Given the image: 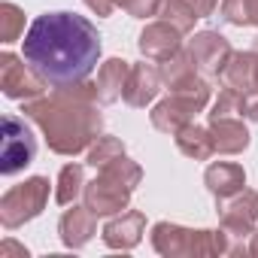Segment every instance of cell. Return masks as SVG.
Masks as SVG:
<instances>
[{
    "instance_id": "obj_30",
    "label": "cell",
    "mask_w": 258,
    "mask_h": 258,
    "mask_svg": "<svg viewBox=\"0 0 258 258\" xmlns=\"http://www.w3.org/2000/svg\"><path fill=\"white\" fill-rule=\"evenodd\" d=\"M82 4L94 13V16H100V19H106L115 7H121V0H82Z\"/></svg>"
},
{
    "instance_id": "obj_29",
    "label": "cell",
    "mask_w": 258,
    "mask_h": 258,
    "mask_svg": "<svg viewBox=\"0 0 258 258\" xmlns=\"http://www.w3.org/2000/svg\"><path fill=\"white\" fill-rule=\"evenodd\" d=\"M240 109H243V118H249V121H255V124H258V85H255V88H249V91L243 94Z\"/></svg>"
},
{
    "instance_id": "obj_25",
    "label": "cell",
    "mask_w": 258,
    "mask_h": 258,
    "mask_svg": "<svg viewBox=\"0 0 258 258\" xmlns=\"http://www.w3.org/2000/svg\"><path fill=\"white\" fill-rule=\"evenodd\" d=\"M25 34V13L16 4H0V40L4 43H16Z\"/></svg>"
},
{
    "instance_id": "obj_14",
    "label": "cell",
    "mask_w": 258,
    "mask_h": 258,
    "mask_svg": "<svg viewBox=\"0 0 258 258\" xmlns=\"http://www.w3.org/2000/svg\"><path fill=\"white\" fill-rule=\"evenodd\" d=\"M210 137H213V149L219 155H240L252 143V134H249V127L243 124V115L210 118Z\"/></svg>"
},
{
    "instance_id": "obj_8",
    "label": "cell",
    "mask_w": 258,
    "mask_h": 258,
    "mask_svg": "<svg viewBox=\"0 0 258 258\" xmlns=\"http://www.w3.org/2000/svg\"><path fill=\"white\" fill-rule=\"evenodd\" d=\"M216 210H219V225H222L234 240L252 237L255 222H258V191L240 188L237 195L216 198Z\"/></svg>"
},
{
    "instance_id": "obj_15",
    "label": "cell",
    "mask_w": 258,
    "mask_h": 258,
    "mask_svg": "<svg viewBox=\"0 0 258 258\" xmlns=\"http://www.w3.org/2000/svg\"><path fill=\"white\" fill-rule=\"evenodd\" d=\"M58 234H61V243L67 249H82L97 234V216L88 207L73 204V210H64V216L58 222Z\"/></svg>"
},
{
    "instance_id": "obj_2",
    "label": "cell",
    "mask_w": 258,
    "mask_h": 258,
    "mask_svg": "<svg viewBox=\"0 0 258 258\" xmlns=\"http://www.w3.org/2000/svg\"><path fill=\"white\" fill-rule=\"evenodd\" d=\"M97 82L85 79L73 85H58L49 94L25 100L22 112L43 131L46 146L55 155L73 158L91 149L103 131V115L97 112Z\"/></svg>"
},
{
    "instance_id": "obj_5",
    "label": "cell",
    "mask_w": 258,
    "mask_h": 258,
    "mask_svg": "<svg viewBox=\"0 0 258 258\" xmlns=\"http://www.w3.org/2000/svg\"><path fill=\"white\" fill-rule=\"evenodd\" d=\"M49 191H52V182L46 176H31V179L13 185L0 198V225L13 231V228H22L25 222L37 219L49 204Z\"/></svg>"
},
{
    "instance_id": "obj_13",
    "label": "cell",
    "mask_w": 258,
    "mask_h": 258,
    "mask_svg": "<svg viewBox=\"0 0 258 258\" xmlns=\"http://www.w3.org/2000/svg\"><path fill=\"white\" fill-rule=\"evenodd\" d=\"M161 91V70L140 61V64H131V73H127V82H124V94L121 100L127 106H134V109H143L149 106Z\"/></svg>"
},
{
    "instance_id": "obj_21",
    "label": "cell",
    "mask_w": 258,
    "mask_h": 258,
    "mask_svg": "<svg viewBox=\"0 0 258 258\" xmlns=\"http://www.w3.org/2000/svg\"><path fill=\"white\" fill-rule=\"evenodd\" d=\"M85 191V170L82 164H64L61 173H58V182H55V201L61 207H70L76 204V198Z\"/></svg>"
},
{
    "instance_id": "obj_18",
    "label": "cell",
    "mask_w": 258,
    "mask_h": 258,
    "mask_svg": "<svg viewBox=\"0 0 258 258\" xmlns=\"http://www.w3.org/2000/svg\"><path fill=\"white\" fill-rule=\"evenodd\" d=\"M204 182L213 198H228V195H237L240 188H246V170L234 161H216L207 167Z\"/></svg>"
},
{
    "instance_id": "obj_24",
    "label": "cell",
    "mask_w": 258,
    "mask_h": 258,
    "mask_svg": "<svg viewBox=\"0 0 258 258\" xmlns=\"http://www.w3.org/2000/svg\"><path fill=\"white\" fill-rule=\"evenodd\" d=\"M97 173H106V176H112V179L124 182L127 188H137V185H140V179H143V167H140L137 161H131L127 155H118L115 161H109V164L97 167Z\"/></svg>"
},
{
    "instance_id": "obj_19",
    "label": "cell",
    "mask_w": 258,
    "mask_h": 258,
    "mask_svg": "<svg viewBox=\"0 0 258 258\" xmlns=\"http://www.w3.org/2000/svg\"><path fill=\"white\" fill-rule=\"evenodd\" d=\"M173 140H176V149H179L185 158H191V161H207V158L216 155L210 127H201V124H195V121L185 124V127H179V131L173 134Z\"/></svg>"
},
{
    "instance_id": "obj_26",
    "label": "cell",
    "mask_w": 258,
    "mask_h": 258,
    "mask_svg": "<svg viewBox=\"0 0 258 258\" xmlns=\"http://www.w3.org/2000/svg\"><path fill=\"white\" fill-rule=\"evenodd\" d=\"M118 155H127L124 152V143L118 140V137H97V143L88 149V167H103V164H109V161H115Z\"/></svg>"
},
{
    "instance_id": "obj_34",
    "label": "cell",
    "mask_w": 258,
    "mask_h": 258,
    "mask_svg": "<svg viewBox=\"0 0 258 258\" xmlns=\"http://www.w3.org/2000/svg\"><path fill=\"white\" fill-rule=\"evenodd\" d=\"M249 52H252V58H255V67H258V37H255V43H252V49H249Z\"/></svg>"
},
{
    "instance_id": "obj_20",
    "label": "cell",
    "mask_w": 258,
    "mask_h": 258,
    "mask_svg": "<svg viewBox=\"0 0 258 258\" xmlns=\"http://www.w3.org/2000/svg\"><path fill=\"white\" fill-rule=\"evenodd\" d=\"M161 82L167 85V91H173V88H179V85H185V82H191V79H198V64H195V58H191V52H188V46H182L179 52H173L167 61H161Z\"/></svg>"
},
{
    "instance_id": "obj_12",
    "label": "cell",
    "mask_w": 258,
    "mask_h": 258,
    "mask_svg": "<svg viewBox=\"0 0 258 258\" xmlns=\"http://www.w3.org/2000/svg\"><path fill=\"white\" fill-rule=\"evenodd\" d=\"M143 234H146V216L140 210H124V213H118L115 219L106 222V228H103L100 237H103V243L109 249L131 252L134 246H140Z\"/></svg>"
},
{
    "instance_id": "obj_3",
    "label": "cell",
    "mask_w": 258,
    "mask_h": 258,
    "mask_svg": "<svg viewBox=\"0 0 258 258\" xmlns=\"http://www.w3.org/2000/svg\"><path fill=\"white\" fill-rule=\"evenodd\" d=\"M152 249L164 258H213V255H240L243 246H234V237L219 228H182L173 222H155L152 225ZM249 255V252H246Z\"/></svg>"
},
{
    "instance_id": "obj_22",
    "label": "cell",
    "mask_w": 258,
    "mask_h": 258,
    "mask_svg": "<svg viewBox=\"0 0 258 258\" xmlns=\"http://www.w3.org/2000/svg\"><path fill=\"white\" fill-rule=\"evenodd\" d=\"M222 19L237 28H258V0H222Z\"/></svg>"
},
{
    "instance_id": "obj_4",
    "label": "cell",
    "mask_w": 258,
    "mask_h": 258,
    "mask_svg": "<svg viewBox=\"0 0 258 258\" xmlns=\"http://www.w3.org/2000/svg\"><path fill=\"white\" fill-rule=\"evenodd\" d=\"M210 91H213V88H210V82H207L204 76H198V79H191V82L173 88L164 100H158V103L152 106V112H149L152 127H155V131H161V134H170V137H173L179 127L191 124L195 115L207 109Z\"/></svg>"
},
{
    "instance_id": "obj_10",
    "label": "cell",
    "mask_w": 258,
    "mask_h": 258,
    "mask_svg": "<svg viewBox=\"0 0 258 258\" xmlns=\"http://www.w3.org/2000/svg\"><path fill=\"white\" fill-rule=\"evenodd\" d=\"M188 52H191V58H195V64H198L201 73L219 76L234 49H231V43L219 31H201V34H195L188 40Z\"/></svg>"
},
{
    "instance_id": "obj_32",
    "label": "cell",
    "mask_w": 258,
    "mask_h": 258,
    "mask_svg": "<svg viewBox=\"0 0 258 258\" xmlns=\"http://www.w3.org/2000/svg\"><path fill=\"white\" fill-rule=\"evenodd\" d=\"M10 255H22V258H28V249L19 246V243H13V240H7L4 246H0V258H10Z\"/></svg>"
},
{
    "instance_id": "obj_31",
    "label": "cell",
    "mask_w": 258,
    "mask_h": 258,
    "mask_svg": "<svg viewBox=\"0 0 258 258\" xmlns=\"http://www.w3.org/2000/svg\"><path fill=\"white\" fill-rule=\"evenodd\" d=\"M188 4H191V10H195L201 19H207V16H213V13H216L219 0H188Z\"/></svg>"
},
{
    "instance_id": "obj_23",
    "label": "cell",
    "mask_w": 258,
    "mask_h": 258,
    "mask_svg": "<svg viewBox=\"0 0 258 258\" xmlns=\"http://www.w3.org/2000/svg\"><path fill=\"white\" fill-rule=\"evenodd\" d=\"M158 16H161L164 22H170L173 28H179L182 34H188V31L195 28V22L201 19V16L191 10V4H188V0H164Z\"/></svg>"
},
{
    "instance_id": "obj_28",
    "label": "cell",
    "mask_w": 258,
    "mask_h": 258,
    "mask_svg": "<svg viewBox=\"0 0 258 258\" xmlns=\"http://www.w3.org/2000/svg\"><path fill=\"white\" fill-rule=\"evenodd\" d=\"M161 4L164 0H121V10L134 19H152L161 13Z\"/></svg>"
},
{
    "instance_id": "obj_1",
    "label": "cell",
    "mask_w": 258,
    "mask_h": 258,
    "mask_svg": "<svg viewBox=\"0 0 258 258\" xmlns=\"http://www.w3.org/2000/svg\"><path fill=\"white\" fill-rule=\"evenodd\" d=\"M22 58L52 88L85 82L100 58V34L85 16L43 13L22 40Z\"/></svg>"
},
{
    "instance_id": "obj_27",
    "label": "cell",
    "mask_w": 258,
    "mask_h": 258,
    "mask_svg": "<svg viewBox=\"0 0 258 258\" xmlns=\"http://www.w3.org/2000/svg\"><path fill=\"white\" fill-rule=\"evenodd\" d=\"M240 100H243V94H240V91L222 88L219 100H216V103H213V109H210V118H225V115H243V109H240Z\"/></svg>"
},
{
    "instance_id": "obj_33",
    "label": "cell",
    "mask_w": 258,
    "mask_h": 258,
    "mask_svg": "<svg viewBox=\"0 0 258 258\" xmlns=\"http://www.w3.org/2000/svg\"><path fill=\"white\" fill-rule=\"evenodd\" d=\"M246 252L258 258V231H252V240H249V246H246Z\"/></svg>"
},
{
    "instance_id": "obj_9",
    "label": "cell",
    "mask_w": 258,
    "mask_h": 258,
    "mask_svg": "<svg viewBox=\"0 0 258 258\" xmlns=\"http://www.w3.org/2000/svg\"><path fill=\"white\" fill-rule=\"evenodd\" d=\"M131 195H134V188H127L124 182H118L106 173H97L91 182H85L82 201L94 216H118L124 210H131Z\"/></svg>"
},
{
    "instance_id": "obj_17",
    "label": "cell",
    "mask_w": 258,
    "mask_h": 258,
    "mask_svg": "<svg viewBox=\"0 0 258 258\" xmlns=\"http://www.w3.org/2000/svg\"><path fill=\"white\" fill-rule=\"evenodd\" d=\"M127 73H131V61H124V58H109L100 64L97 70V100L103 106L115 103L121 94H124V82H127Z\"/></svg>"
},
{
    "instance_id": "obj_11",
    "label": "cell",
    "mask_w": 258,
    "mask_h": 258,
    "mask_svg": "<svg viewBox=\"0 0 258 258\" xmlns=\"http://www.w3.org/2000/svg\"><path fill=\"white\" fill-rule=\"evenodd\" d=\"M137 49H140V55L146 58V61H167L173 52H179L182 49V31L179 28H173L170 22H152V25H146L143 28V34H140V40H137Z\"/></svg>"
},
{
    "instance_id": "obj_16",
    "label": "cell",
    "mask_w": 258,
    "mask_h": 258,
    "mask_svg": "<svg viewBox=\"0 0 258 258\" xmlns=\"http://www.w3.org/2000/svg\"><path fill=\"white\" fill-rule=\"evenodd\" d=\"M219 79H222V88H231V91H240V94L255 88L258 85V67H255L252 52H231Z\"/></svg>"
},
{
    "instance_id": "obj_7",
    "label": "cell",
    "mask_w": 258,
    "mask_h": 258,
    "mask_svg": "<svg viewBox=\"0 0 258 258\" xmlns=\"http://www.w3.org/2000/svg\"><path fill=\"white\" fill-rule=\"evenodd\" d=\"M46 79L19 55L13 52H4L0 55V88L10 100H34L40 94H46Z\"/></svg>"
},
{
    "instance_id": "obj_6",
    "label": "cell",
    "mask_w": 258,
    "mask_h": 258,
    "mask_svg": "<svg viewBox=\"0 0 258 258\" xmlns=\"http://www.w3.org/2000/svg\"><path fill=\"white\" fill-rule=\"evenodd\" d=\"M37 158V137L25 124L22 115L7 112L4 115V131H0V173L16 176Z\"/></svg>"
}]
</instances>
